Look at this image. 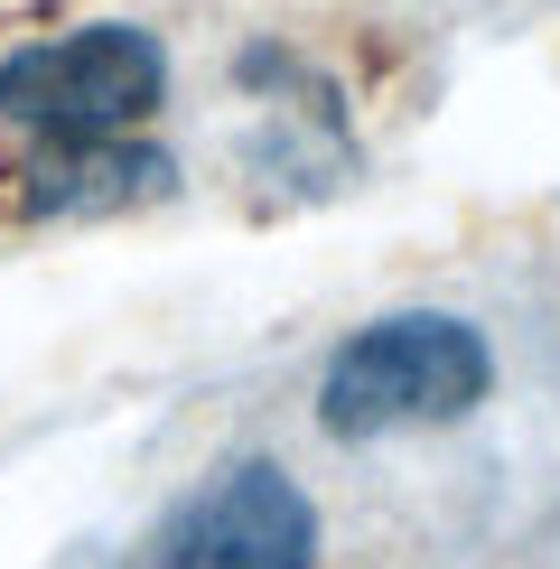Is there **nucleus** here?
<instances>
[{
    "instance_id": "7ed1b4c3",
    "label": "nucleus",
    "mask_w": 560,
    "mask_h": 569,
    "mask_svg": "<svg viewBox=\"0 0 560 569\" xmlns=\"http://www.w3.org/2000/svg\"><path fill=\"white\" fill-rule=\"evenodd\" d=\"M309 560H318V505L271 458L216 467L150 541V569H309Z\"/></svg>"
},
{
    "instance_id": "f03ea898",
    "label": "nucleus",
    "mask_w": 560,
    "mask_h": 569,
    "mask_svg": "<svg viewBox=\"0 0 560 569\" xmlns=\"http://www.w3.org/2000/svg\"><path fill=\"white\" fill-rule=\"evenodd\" d=\"M169 93V57L150 29L103 19V29H66L38 47L0 57V122H19L29 140H112L140 131Z\"/></svg>"
},
{
    "instance_id": "f257e3e1",
    "label": "nucleus",
    "mask_w": 560,
    "mask_h": 569,
    "mask_svg": "<svg viewBox=\"0 0 560 569\" xmlns=\"http://www.w3.org/2000/svg\"><path fill=\"white\" fill-rule=\"evenodd\" d=\"M496 392V346L486 327L449 308H402V318L356 327L318 373V430L327 439H392V430H439L467 420Z\"/></svg>"
},
{
    "instance_id": "20e7f679",
    "label": "nucleus",
    "mask_w": 560,
    "mask_h": 569,
    "mask_svg": "<svg viewBox=\"0 0 560 569\" xmlns=\"http://www.w3.org/2000/svg\"><path fill=\"white\" fill-rule=\"evenodd\" d=\"M178 197V159L150 150V140L112 131V140H38L29 159L10 169V206L38 224L66 216H131V206Z\"/></svg>"
}]
</instances>
